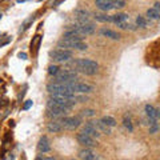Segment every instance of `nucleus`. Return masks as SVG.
<instances>
[{
    "label": "nucleus",
    "mask_w": 160,
    "mask_h": 160,
    "mask_svg": "<svg viewBox=\"0 0 160 160\" xmlns=\"http://www.w3.org/2000/svg\"><path fill=\"white\" fill-rule=\"evenodd\" d=\"M75 66H76L78 71L86 75H95L99 68V64L91 59H79L75 62Z\"/></svg>",
    "instance_id": "1"
},
{
    "label": "nucleus",
    "mask_w": 160,
    "mask_h": 160,
    "mask_svg": "<svg viewBox=\"0 0 160 160\" xmlns=\"http://www.w3.org/2000/svg\"><path fill=\"white\" fill-rule=\"evenodd\" d=\"M78 79V73L71 69H63V71H59V73L56 75V82L59 84H69L73 83L75 80Z\"/></svg>",
    "instance_id": "2"
},
{
    "label": "nucleus",
    "mask_w": 160,
    "mask_h": 160,
    "mask_svg": "<svg viewBox=\"0 0 160 160\" xmlns=\"http://www.w3.org/2000/svg\"><path fill=\"white\" fill-rule=\"evenodd\" d=\"M49 55L53 59V62H58V63L68 62L72 58V52L68 51V49H55V51H51Z\"/></svg>",
    "instance_id": "3"
},
{
    "label": "nucleus",
    "mask_w": 160,
    "mask_h": 160,
    "mask_svg": "<svg viewBox=\"0 0 160 160\" xmlns=\"http://www.w3.org/2000/svg\"><path fill=\"white\" fill-rule=\"evenodd\" d=\"M69 88L72 89L73 92H80V93H91L93 91V87L89 86L87 83H79V82H73V83H69L66 84Z\"/></svg>",
    "instance_id": "4"
},
{
    "label": "nucleus",
    "mask_w": 160,
    "mask_h": 160,
    "mask_svg": "<svg viewBox=\"0 0 160 160\" xmlns=\"http://www.w3.org/2000/svg\"><path fill=\"white\" fill-rule=\"evenodd\" d=\"M58 46L60 48H76V49H80V51L87 49L86 43H83V42H69V40H66V39L60 40V42L58 43Z\"/></svg>",
    "instance_id": "5"
},
{
    "label": "nucleus",
    "mask_w": 160,
    "mask_h": 160,
    "mask_svg": "<svg viewBox=\"0 0 160 160\" xmlns=\"http://www.w3.org/2000/svg\"><path fill=\"white\" fill-rule=\"evenodd\" d=\"M72 29H75L79 35H92L93 32H95V26L92 23H86V24H75L73 26V28Z\"/></svg>",
    "instance_id": "6"
},
{
    "label": "nucleus",
    "mask_w": 160,
    "mask_h": 160,
    "mask_svg": "<svg viewBox=\"0 0 160 160\" xmlns=\"http://www.w3.org/2000/svg\"><path fill=\"white\" fill-rule=\"evenodd\" d=\"M76 139H78V142L82 144V146L86 147V148H91V147L96 146V140L92 139V138H89V136H87L86 133H82V132L78 133Z\"/></svg>",
    "instance_id": "7"
},
{
    "label": "nucleus",
    "mask_w": 160,
    "mask_h": 160,
    "mask_svg": "<svg viewBox=\"0 0 160 160\" xmlns=\"http://www.w3.org/2000/svg\"><path fill=\"white\" fill-rule=\"evenodd\" d=\"M82 133H86L87 136L92 138V139H98V138L100 136V132L98 131L96 128H95V126H93V123H92V122H88V123L84 124Z\"/></svg>",
    "instance_id": "8"
},
{
    "label": "nucleus",
    "mask_w": 160,
    "mask_h": 160,
    "mask_svg": "<svg viewBox=\"0 0 160 160\" xmlns=\"http://www.w3.org/2000/svg\"><path fill=\"white\" fill-rule=\"evenodd\" d=\"M62 126L66 129H75L80 126V119L79 118H63L62 119Z\"/></svg>",
    "instance_id": "9"
},
{
    "label": "nucleus",
    "mask_w": 160,
    "mask_h": 160,
    "mask_svg": "<svg viewBox=\"0 0 160 160\" xmlns=\"http://www.w3.org/2000/svg\"><path fill=\"white\" fill-rule=\"evenodd\" d=\"M79 158L82 160H100L99 156L95 153L91 148H84L79 152Z\"/></svg>",
    "instance_id": "10"
},
{
    "label": "nucleus",
    "mask_w": 160,
    "mask_h": 160,
    "mask_svg": "<svg viewBox=\"0 0 160 160\" xmlns=\"http://www.w3.org/2000/svg\"><path fill=\"white\" fill-rule=\"evenodd\" d=\"M38 148H39V151L40 152H48L49 149H51V146H49V140H48V138L47 136H43L42 139L39 140V146H38Z\"/></svg>",
    "instance_id": "11"
},
{
    "label": "nucleus",
    "mask_w": 160,
    "mask_h": 160,
    "mask_svg": "<svg viewBox=\"0 0 160 160\" xmlns=\"http://www.w3.org/2000/svg\"><path fill=\"white\" fill-rule=\"evenodd\" d=\"M95 4H96V7L99 9H102V11H109V9L113 8L112 2H107V0H96Z\"/></svg>",
    "instance_id": "12"
},
{
    "label": "nucleus",
    "mask_w": 160,
    "mask_h": 160,
    "mask_svg": "<svg viewBox=\"0 0 160 160\" xmlns=\"http://www.w3.org/2000/svg\"><path fill=\"white\" fill-rule=\"evenodd\" d=\"M100 35H103V36H106V38H109L112 40H119L120 39V35L118 32L112 31V29H107V28L100 29Z\"/></svg>",
    "instance_id": "13"
},
{
    "label": "nucleus",
    "mask_w": 160,
    "mask_h": 160,
    "mask_svg": "<svg viewBox=\"0 0 160 160\" xmlns=\"http://www.w3.org/2000/svg\"><path fill=\"white\" fill-rule=\"evenodd\" d=\"M92 123H93L95 128H96L99 132H104V133H107V135L111 133V128L107 127L106 124L102 123V122H100V120H96V122H92Z\"/></svg>",
    "instance_id": "14"
},
{
    "label": "nucleus",
    "mask_w": 160,
    "mask_h": 160,
    "mask_svg": "<svg viewBox=\"0 0 160 160\" xmlns=\"http://www.w3.org/2000/svg\"><path fill=\"white\" fill-rule=\"evenodd\" d=\"M127 19H128V15L127 13H116V15H112V16H111V22L116 23L118 26H119V24H122V23L126 22Z\"/></svg>",
    "instance_id": "15"
},
{
    "label": "nucleus",
    "mask_w": 160,
    "mask_h": 160,
    "mask_svg": "<svg viewBox=\"0 0 160 160\" xmlns=\"http://www.w3.org/2000/svg\"><path fill=\"white\" fill-rule=\"evenodd\" d=\"M47 129L49 132H60L63 129V126H62V123L60 122H51V123H48V126H47Z\"/></svg>",
    "instance_id": "16"
},
{
    "label": "nucleus",
    "mask_w": 160,
    "mask_h": 160,
    "mask_svg": "<svg viewBox=\"0 0 160 160\" xmlns=\"http://www.w3.org/2000/svg\"><path fill=\"white\" fill-rule=\"evenodd\" d=\"M100 122L104 123V124H106L107 127H109V128L116 126V120H115L112 116H103L102 119H100Z\"/></svg>",
    "instance_id": "17"
},
{
    "label": "nucleus",
    "mask_w": 160,
    "mask_h": 160,
    "mask_svg": "<svg viewBox=\"0 0 160 160\" xmlns=\"http://www.w3.org/2000/svg\"><path fill=\"white\" fill-rule=\"evenodd\" d=\"M146 113H147V116L149 119H152V120L158 119V116H156V108H153L152 106H149V104H147V106H146Z\"/></svg>",
    "instance_id": "18"
},
{
    "label": "nucleus",
    "mask_w": 160,
    "mask_h": 160,
    "mask_svg": "<svg viewBox=\"0 0 160 160\" xmlns=\"http://www.w3.org/2000/svg\"><path fill=\"white\" fill-rule=\"evenodd\" d=\"M147 16L151 19V20H159L160 19V12L155 11L153 8H149L148 11H147Z\"/></svg>",
    "instance_id": "19"
},
{
    "label": "nucleus",
    "mask_w": 160,
    "mask_h": 160,
    "mask_svg": "<svg viewBox=\"0 0 160 160\" xmlns=\"http://www.w3.org/2000/svg\"><path fill=\"white\" fill-rule=\"evenodd\" d=\"M95 19L98 22H102V23H106V22H111V16H108L106 13H96L95 15Z\"/></svg>",
    "instance_id": "20"
},
{
    "label": "nucleus",
    "mask_w": 160,
    "mask_h": 160,
    "mask_svg": "<svg viewBox=\"0 0 160 160\" xmlns=\"http://www.w3.org/2000/svg\"><path fill=\"white\" fill-rule=\"evenodd\" d=\"M66 113L64 111H60V109H51L48 108V115L52 118H59V116H63V115Z\"/></svg>",
    "instance_id": "21"
},
{
    "label": "nucleus",
    "mask_w": 160,
    "mask_h": 160,
    "mask_svg": "<svg viewBox=\"0 0 160 160\" xmlns=\"http://www.w3.org/2000/svg\"><path fill=\"white\" fill-rule=\"evenodd\" d=\"M123 123H124V127L128 128L129 131H132V129H133V127H132V123H131V119H129L128 115H126V116H124V119H123Z\"/></svg>",
    "instance_id": "22"
},
{
    "label": "nucleus",
    "mask_w": 160,
    "mask_h": 160,
    "mask_svg": "<svg viewBox=\"0 0 160 160\" xmlns=\"http://www.w3.org/2000/svg\"><path fill=\"white\" fill-rule=\"evenodd\" d=\"M136 24H138L139 27H142V28L147 27V22H146V19H144L143 16H138L136 18Z\"/></svg>",
    "instance_id": "23"
},
{
    "label": "nucleus",
    "mask_w": 160,
    "mask_h": 160,
    "mask_svg": "<svg viewBox=\"0 0 160 160\" xmlns=\"http://www.w3.org/2000/svg\"><path fill=\"white\" fill-rule=\"evenodd\" d=\"M95 113H96V112H95V109H92V108L83 109V111H82V115H83V116H87V118H91V116H93Z\"/></svg>",
    "instance_id": "24"
},
{
    "label": "nucleus",
    "mask_w": 160,
    "mask_h": 160,
    "mask_svg": "<svg viewBox=\"0 0 160 160\" xmlns=\"http://www.w3.org/2000/svg\"><path fill=\"white\" fill-rule=\"evenodd\" d=\"M48 73H49V75H53V76H56V75L59 73V67H58V66H49Z\"/></svg>",
    "instance_id": "25"
},
{
    "label": "nucleus",
    "mask_w": 160,
    "mask_h": 160,
    "mask_svg": "<svg viewBox=\"0 0 160 160\" xmlns=\"http://www.w3.org/2000/svg\"><path fill=\"white\" fill-rule=\"evenodd\" d=\"M112 6H113V8H123V7H126V2L116 0V2H112Z\"/></svg>",
    "instance_id": "26"
},
{
    "label": "nucleus",
    "mask_w": 160,
    "mask_h": 160,
    "mask_svg": "<svg viewBox=\"0 0 160 160\" xmlns=\"http://www.w3.org/2000/svg\"><path fill=\"white\" fill-rule=\"evenodd\" d=\"M87 96H76L75 98V100H80V103H83V102H87Z\"/></svg>",
    "instance_id": "27"
},
{
    "label": "nucleus",
    "mask_w": 160,
    "mask_h": 160,
    "mask_svg": "<svg viewBox=\"0 0 160 160\" xmlns=\"http://www.w3.org/2000/svg\"><path fill=\"white\" fill-rule=\"evenodd\" d=\"M31 106H32V100H27V103L24 104V109H28Z\"/></svg>",
    "instance_id": "28"
},
{
    "label": "nucleus",
    "mask_w": 160,
    "mask_h": 160,
    "mask_svg": "<svg viewBox=\"0 0 160 160\" xmlns=\"http://www.w3.org/2000/svg\"><path fill=\"white\" fill-rule=\"evenodd\" d=\"M158 129H159V127H158V126H151V128H149V132L153 133V132H156Z\"/></svg>",
    "instance_id": "29"
},
{
    "label": "nucleus",
    "mask_w": 160,
    "mask_h": 160,
    "mask_svg": "<svg viewBox=\"0 0 160 160\" xmlns=\"http://www.w3.org/2000/svg\"><path fill=\"white\" fill-rule=\"evenodd\" d=\"M153 9H155V11H158V12H159V11H160V3H158V2L155 3V4H153Z\"/></svg>",
    "instance_id": "30"
},
{
    "label": "nucleus",
    "mask_w": 160,
    "mask_h": 160,
    "mask_svg": "<svg viewBox=\"0 0 160 160\" xmlns=\"http://www.w3.org/2000/svg\"><path fill=\"white\" fill-rule=\"evenodd\" d=\"M19 58H20V59H23V60H26V59H27V53L20 52V53H19Z\"/></svg>",
    "instance_id": "31"
},
{
    "label": "nucleus",
    "mask_w": 160,
    "mask_h": 160,
    "mask_svg": "<svg viewBox=\"0 0 160 160\" xmlns=\"http://www.w3.org/2000/svg\"><path fill=\"white\" fill-rule=\"evenodd\" d=\"M36 160H56V159H53V158H43V156H39Z\"/></svg>",
    "instance_id": "32"
},
{
    "label": "nucleus",
    "mask_w": 160,
    "mask_h": 160,
    "mask_svg": "<svg viewBox=\"0 0 160 160\" xmlns=\"http://www.w3.org/2000/svg\"><path fill=\"white\" fill-rule=\"evenodd\" d=\"M156 116L160 118V108H156Z\"/></svg>",
    "instance_id": "33"
},
{
    "label": "nucleus",
    "mask_w": 160,
    "mask_h": 160,
    "mask_svg": "<svg viewBox=\"0 0 160 160\" xmlns=\"http://www.w3.org/2000/svg\"><path fill=\"white\" fill-rule=\"evenodd\" d=\"M0 19H2V13H0Z\"/></svg>",
    "instance_id": "34"
},
{
    "label": "nucleus",
    "mask_w": 160,
    "mask_h": 160,
    "mask_svg": "<svg viewBox=\"0 0 160 160\" xmlns=\"http://www.w3.org/2000/svg\"><path fill=\"white\" fill-rule=\"evenodd\" d=\"M0 118H2V113H0Z\"/></svg>",
    "instance_id": "35"
},
{
    "label": "nucleus",
    "mask_w": 160,
    "mask_h": 160,
    "mask_svg": "<svg viewBox=\"0 0 160 160\" xmlns=\"http://www.w3.org/2000/svg\"><path fill=\"white\" fill-rule=\"evenodd\" d=\"M71 160H75V159H71Z\"/></svg>",
    "instance_id": "36"
}]
</instances>
